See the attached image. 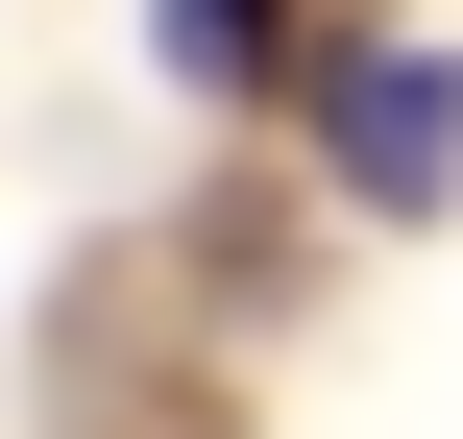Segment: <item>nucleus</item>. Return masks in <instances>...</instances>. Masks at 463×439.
<instances>
[{"label": "nucleus", "mask_w": 463, "mask_h": 439, "mask_svg": "<svg viewBox=\"0 0 463 439\" xmlns=\"http://www.w3.org/2000/svg\"><path fill=\"white\" fill-rule=\"evenodd\" d=\"M342 171L415 220V196H463V49H342Z\"/></svg>", "instance_id": "nucleus-1"}, {"label": "nucleus", "mask_w": 463, "mask_h": 439, "mask_svg": "<svg viewBox=\"0 0 463 439\" xmlns=\"http://www.w3.org/2000/svg\"><path fill=\"white\" fill-rule=\"evenodd\" d=\"M171 49L195 73H269V0H171Z\"/></svg>", "instance_id": "nucleus-2"}]
</instances>
